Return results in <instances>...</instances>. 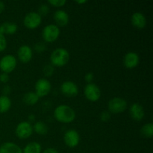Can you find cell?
I'll return each instance as SVG.
<instances>
[{
  "label": "cell",
  "mask_w": 153,
  "mask_h": 153,
  "mask_svg": "<svg viewBox=\"0 0 153 153\" xmlns=\"http://www.w3.org/2000/svg\"><path fill=\"white\" fill-rule=\"evenodd\" d=\"M54 116L58 121L64 123L73 122L76 118L74 110L67 105H61L55 108Z\"/></svg>",
  "instance_id": "obj_1"
},
{
  "label": "cell",
  "mask_w": 153,
  "mask_h": 153,
  "mask_svg": "<svg viewBox=\"0 0 153 153\" xmlns=\"http://www.w3.org/2000/svg\"><path fill=\"white\" fill-rule=\"evenodd\" d=\"M70 60V54L67 49L64 48H58L52 52L50 61L53 65L57 67H63L68 63Z\"/></svg>",
  "instance_id": "obj_2"
},
{
  "label": "cell",
  "mask_w": 153,
  "mask_h": 153,
  "mask_svg": "<svg viewBox=\"0 0 153 153\" xmlns=\"http://www.w3.org/2000/svg\"><path fill=\"white\" fill-rule=\"evenodd\" d=\"M60 29L58 25L50 24L44 27L42 32L43 40L48 43H52L55 41L59 37Z\"/></svg>",
  "instance_id": "obj_3"
},
{
  "label": "cell",
  "mask_w": 153,
  "mask_h": 153,
  "mask_svg": "<svg viewBox=\"0 0 153 153\" xmlns=\"http://www.w3.org/2000/svg\"><path fill=\"white\" fill-rule=\"evenodd\" d=\"M127 108V102L124 99L115 97L108 102V109L111 113L120 114L123 112Z\"/></svg>",
  "instance_id": "obj_4"
},
{
  "label": "cell",
  "mask_w": 153,
  "mask_h": 153,
  "mask_svg": "<svg viewBox=\"0 0 153 153\" xmlns=\"http://www.w3.org/2000/svg\"><path fill=\"white\" fill-rule=\"evenodd\" d=\"M16 60L13 55H7L0 60V70L5 73H10L16 68Z\"/></svg>",
  "instance_id": "obj_5"
},
{
  "label": "cell",
  "mask_w": 153,
  "mask_h": 153,
  "mask_svg": "<svg viewBox=\"0 0 153 153\" xmlns=\"http://www.w3.org/2000/svg\"><path fill=\"white\" fill-rule=\"evenodd\" d=\"M41 16L37 12H30L25 15L24 18V25L30 29H33L40 25L41 23Z\"/></svg>",
  "instance_id": "obj_6"
},
{
  "label": "cell",
  "mask_w": 153,
  "mask_h": 153,
  "mask_svg": "<svg viewBox=\"0 0 153 153\" xmlns=\"http://www.w3.org/2000/svg\"><path fill=\"white\" fill-rule=\"evenodd\" d=\"M85 97L91 102H96L101 97V91L99 87L95 84H88L85 88Z\"/></svg>",
  "instance_id": "obj_7"
},
{
  "label": "cell",
  "mask_w": 153,
  "mask_h": 153,
  "mask_svg": "<svg viewBox=\"0 0 153 153\" xmlns=\"http://www.w3.org/2000/svg\"><path fill=\"white\" fill-rule=\"evenodd\" d=\"M33 127L28 122H22L16 128V134L20 139H26L32 134Z\"/></svg>",
  "instance_id": "obj_8"
},
{
  "label": "cell",
  "mask_w": 153,
  "mask_h": 153,
  "mask_svg": "<svg viewBox=\"0 0 153 153\" xmlns=\"http://www.w3.org/2000/svg\"><path fill=\"white\" fill-rule=\"evenodd\" d=\"M51 88L52 86L49 80L46 79H40L35 84V93L39 97H45L50 92Z\"/></svg>",
  "instance_id": "obj_9"
},
{
  "label": "cell",
  "mask_w": 153,
  "mask_h": 153,
  "mask_svg": "<svg viewBox=\"0 0 153 153\" xmlns=\"http://www.w3.org/2000/svg\"><path fill=\"white\" fill-rule=\"evenodd\" d=\"M61 91L64 95L69 97H76L79 94V88L77 85L71 81L64 82L61 85Z\"/></svg>",
  "instance_id": "obj_10"
},
{
  "label": "cell",
  "mask_w": 153,
  "mask_h": 153,
  "mask_svg": "<svg viewBox=\"0 0 153 153\" xmlns=\"http://www.w3.org/2000/svg\"><path fill=\"white\" fill-rule=\"evenodd\" d=\"M64 140L69 147L73 148L79 144L80 137L77 131L74 129H70L64 134Z\"/></svg>",
  "instance_id": "obj_11"
},
{
  "label": "cell",
  "mask_w": 153,
  "mask_h": 153,
  "mask_svg": "<svg viewBox=\"0 0 153 153\" xmlns=\"http://www.w3.org/2000/svg\"><path fill=\"white\" fill-rule=\"evenodd\" d=\"M18 58L22 62L28 63L32 58V49L29 46L27 45H23L20 46L18 49L17 52Z\"/></svg>",
  "instance_id": "obj_12"
},
{
  "label": "cell",
  "mask_w": 153,
  "mask_h": 153,
  "mask_svg": "<svg viewBox=\"0 0 153 153\" xmlns=\"http://www.w3.org/2000/svg\"><path fill=\"white\" fill-rule=\"evenodd\" d=\"M123 64L126 68H134L139 64V56L137 53L134 52H128L125 55L123 59Z\"/></svg>",
  "instance_id": "obj_13"
},
{
  "label": "cell",
  "mask_w": 153,
  "mask_h": 153,
  "mask_svg": "<svg viewBox=\"0 0 153 153\" xmlns=\"http://www.w3.org/2000/svg\"><path fill=\"white\" fill-rule=\"evenodd\" d=\"M130 115L136 121H140L144 117V110L143 106L138 103H134L131 105L129 109Z\"/></svg>",
  "instance_id": "obj_14"
},
{
  "label": "cell",
  "mask_w": 153,
  "mask_h": 153,
  "mask_svg": "<svg viewBox=\"0 0 153 153\" xmlns=\"http://www.w3.org/2000/svg\"><path fill=\"white\" fill-rule=\"evenodd\" d=\"M131 23L137 28H143L146 25V16L140 12H135L131 16Z\"/></svg>",
  "instance_id": "obj_15"
},
{
  "label": "cell",
  "mask_w": 153,
  "mask_h": 153,
  "mask_svg": "<svg viewBox=\"0 0 153 153\" xmlns=\"http://www.w3.org/2000/svg\"><path fill=\"white\" fill-rule=\"evenodd\" d=\"M54 19L55 22L60 26H65L69 22V15L63 10H58L55 12Z\"/></svg>",
  "instance_id": "obj_16"
},
{
  "label": "cell",
  "mask_w": 153,
  "mask_h": 153,
  "mask_svg": "<svg viewBox=\"0 0 153 153\" xmlns=\"http://www.w3.org/2000/svg\"><path fill=\"white\" fill-rule=\"evenodd\" d=\"M0 153H22V149L15 143L6 142L0 146Z\"/></svg>",
  "instance_id": "obj_17"
},
{
  "label": "cell",
  "mask_w": 153,
  "mask_h": 153,
  "mask_svg": "<svg viewBox=\"0 0 153 153\" xmlns=\"http://www.w3.org/2000/svg\"><path fill=\"white\" fill-rule=\"evenodd\" d=\"M17 31V25L14 22H6L0 26V31L4 34H13Z\"/></svg>",
  "instance_id": "obj_18"
},
{
  "label": "cell",
  "mask_w": 153,
  "mask_h": 153,
  "mask_svg": "<svg viewBox=\"0 0 153 153\" xmlns=\"http://www.w3.org/2000/svg\"><path fill=\"white\" fill-rule=\"evenodd\" d=\"M39 98L40 97L36 94V93L28 92L26 93L23 96L22 100H23V102L25 104L29 105H35L38 102Z\"/></svg>",
  "instance_id": "obj_19"
},
{
  "label": "cell",
  "mask_w": 153,
  "mask_h": 153,
  "mask_svg": "<svg viewBox=\"0 0 153 153\" xmlns=\"http://www.w3.org/2000/svg\"><path fill=\"white\" fill-rule=\"evenodd\" d=\"M41 146L37 142H31L25 146L22 153H40Z\"/></svg>",
  "instance_id": "obj_20"
},
{
  "label": "cell",
  "mask_w": 153,
  "mask_h": 153,
  "mask_svg": "<svg viewBox=\"0 0 153 153\" xmlns=\"http://www.w3.org/2000/svg\"><path fill=\"white\" fill-rule=\"evenodd\" d=\"M11 106V100L7 96L0 97V113L7 112Z\"/></svg>",
  "instance_id": "obj_21"
},
{
  "label": "cell",
  "mask_w": 153,
  "mask_h": 153,
  "mask_svg": "<svg viewBox=\"0 0 153 153\" xmlns=\"http://www.w3.org/2000/svg\"><path fill=\"white\" fill-rule=\"evenodd\" d=\"M140 132L143 137L146 138H151L153 134V124L152 123H149L143 125L140 129Z\"/></svg>",
  "instance_id": "obj_22"
},
{
  "label": "cell",
  "mask_w": 153,
  "mask_h": 153,
  "mask_svg": "<svg viewBox=\"0 0 153 153\" xmlns=\"http://www.w3.org/2000/svg\"><path fill=\"white\" fill-rule=\"evenodd\" d=\"M34 130L38 134H46L48 132V126L43 122L38 121L34 124Z\"/></svg>",
  "instance_id": "obj_23"
},
{
  "label": "cell",
  "mask_w": 153,
  "mask_h": 153,
  "mask_svg": "<svg viewBox=\"0 0 153 153\" xmlns=\"http://www.w3.org/2000/svg\"><path fill=\"white\" fill-rule=\"evenodd\" d=\"M7 46V40L4 34L0 31V52L4 51Z\"/></svg>",
  "instance_id": "obj_24"
},
{
  "label": "cell",
  "mask_w": 153,
  "mask_h": 153,
  "mask_svg": "<svg viewBox=\"0 0 153 153\" xmlns=\"http://www.w3.org/2000/svg\"><path fill=\"white\" fill-rule=\"evenodd\" d=\"M48 2L55 7H61L66 4L67 1L66 0H49Z\"/></svg>",
  "instance_id": "obj_25"
},
{
  "label": "cell",
  "mask_w": 153,
  "mask_h": 153,
  "mask_svg": "<svg viewBox=\"0 0 153 153\" xmlns=\"http://www.w3.org/2000/svg\"><path fill=\"white\" fill-rule=\"evenodd\" d=\"M53 73H54V67H52V65L48 64V65L45 66V67H43V73H44L45 76H50L53 74Z\"/></svg>",
  "instance_id": "obj_26"
},
{
  "label": "cell",
  "mask_w": 153,
  "mask_h": 153,
  "mask_svg": "<svg viewBox=\"0 0 153 153\" xmlns=\"http://www.w3.org/2000/svg\"><path fill=\"white\" fill-rule=\"evenodd\" d=\"M38 10H39L38 13L40 15V16H41V15H43V16H44V15H46L48 13H49V6L46 5V4H43L39 7Z\"/></svg>",
  "instance_id": "obj_27"
},
{
  "label": "cell",
  "mask_w": 153,
  "mask_h": 153,
  "mask_svg": "<svg viewBox=\"0 0 153 153\" xmlns=\"http://www.w3.org/2000/svg\"><path fill=\"white\" fill-rule=\"evenodd\" d=\"M100 118H101V120L103 121V122H107V121H108L111 118L110 112L108 111L102 112L101 115H100Z\"/></svg>",
  "instance_id": "obj_28"
},
{
  "label": "cell",
  "mask_w": 153,
  "mask_h": 153,
  "mask_svg": "<svg viewBox=\"0 0 153 153\" xmlns=\"http://www.w3.org/2000/svg\"><path fill=\"white\" fill-rule=\"evenodd\" d=\"M0 81L1 82H4V83H6L9 81V76L7 75V73H2L0 74Z\"/></svg>",
  "instance_id": "obj_29"
},
{
  "label": "cell",
  "mask_w": 153,
  "mask_h": 153,
  "mask_svg": "<svg viewBox=\"0 0 153 153\" xmlns=\"http://www.w3.org/2000/svg\"><path fill=\"white\" fill-rule=\"evenodd\" d=\"M85 79L88 84H91V82L93 81V79H94V74H93L92 73H87L85 76Z\"/></svg>",
  "instance_id": "obj_30"
},
{
  "label": "cell",
  "mask_w": 153,
  "mask_h": 153,
  "mask_svg": "<svg viewBox=\"0 0 153 153\" xmlns=\"http://www.w3.org/2000/svg\"><path fill=\"white\" fill-rule=\"evenodd\" d=\"M43 153H58V152L54 148H48V149H45Z\"/></svg>",
  "instance_id": "obj_31"
},
{
  "label": "cell",
  "mask_w": 153,
  "mask_h": 153,
  "mask_svg": "<svg viewBox=\"0 0 153 153\" xmlns=\"http://www.w3.org/2000/svg\"><path fill=\"white\" fill-rule=\"evenodd\" d=\"M3 93L5 94L4 96H6L7 94H10V87L7 86H7L4 87V88H3Z\"/></svg>",
  "instance_id": "obj_32"
},
{
  "label": "cell",
  "mask_w": 153,
  "mask_h": 153,
  "mask_svg": "<svg viewBox=\"0 0 153 153\" xmlns=\"http://www.w3.org/2000/svg\"><path fill=\"white\" fill-rule=\"evenodd\" d=\"M4 10V3L2 1H0V13H2Z\"/></svg>",
  "instance_id": "obj_33"
},
{
  "label": "cell",
  "mask_w": 153,
  "mask_h": 153,
  "mask_svg": "<svg viewBox=\"0 0 153 153\" xmlns=\"http://www.w3.org/2000/svg\"><path fill=\"white\" fill-rule=\"evenodd\" d=\"M34 118H35V117H34V114H31L29 115V117H28V119H29L31 121L34 120Z\"/></svg>",
  "instance_id": "obj_34"
},
{
  "label": "cell",
  "mask_w": 153,
  "mask_h": 153,
  "mask_svg": "<svg viewBox=\"0 0 153 153\" xmlns=\"http://www.w3.org/2000/svg\"><path fill=\"white\" fill-rule=\"evenodd\" d=\"M77 3H79V4H83V3L87 2L86 0H82V1H76Z\"/></svg>",
  "instance_id": "obj_35"
}]
</instances>
